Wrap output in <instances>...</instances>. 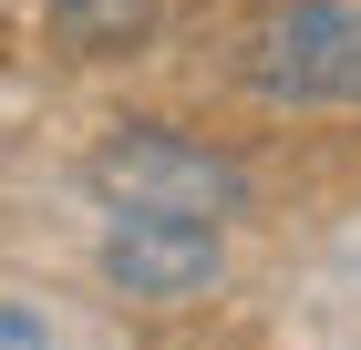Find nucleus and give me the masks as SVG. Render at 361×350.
<instances>
[{
    "label": "nucleus",
    "instance_id": "nucleus-1",
    "mask_svg": "<svg viewBox=\"0 0 361 350\" xmlns=\"http://www.w3.org/2000/svg\"><path fill=\"white\" fill-rule=\"evenodd\" d=\"M83 186L104 196L114 216H238L248 206V165L217 155V144L176 135V124H114L104 144H93Z\"/></svg>",
    "mask_w": 361,
    "mask_h": 350
},
{
    "label": "nucleus",
    "instance_id": "nucleus-2",
    "mask_svg": "<svg viewBox=\"0 0 361 350\" xmlns=\"http://www.w3.org/2000/svg\"><path fill=\"white\" fill-rule=\"evenodd\" d=\"M238 73L258 104H361V11L351 0H289L248 31Z\"/></svg>",
    "mask_w": 361,
    "mask_h": 350
},
{
    "label": "nucleus",
    "instance_id": "nucleus-3",
    "mask_svg": "<svg viewBox=\"0 0 361 350\" xmlns=\"http://www.w3.org/2000/svg\"><path fill=\"white\" fill-rule=\"evenodd\" d=\"M217 268H227V247L207 216H114V237H104V278L124 299H155V309L217 289Z\"/></svg>",
    "mask_w": 361,
    "mask_h": 350
},
{
    "label": "nucleus",
    "instance_id": "nucleus-4",
    "mask_svg": "<svg viewBox=\"0 0 361 350\" xmlns=\"http://www.w3.org/2000/svg\"><path fill=\"white\" fill-rule=\"evenodd\" d=\"M62 52H135L145 31L166 21V0H42Z\"/></svg>",
    "mask_w": 361,
    "mask_h": 350
},
{
    "label": "nucleus",
    "instance_id": "nucleus-5",
    "mask_svg": "<svg viewBox=\"0 0 361 350\" xmlns=\"http://www.w3.org/2000/svg\"><path fill=\"white\" fill-rule=\"evenodd\" d=\"M0 350H52V320L31 299H0Z\"/></svg>",
    "mask_w": 361,
    "mask_h": 350
}]
</instances>
